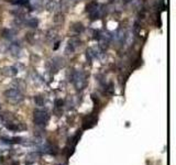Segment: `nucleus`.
Wrapping results in <instances>:
<instances>
[{
    "label": "nucleus",
    "mask_w": 176,
    "mask_h": 165,
    "mask_svg": "<svg viewBox=\"0 0 176 165\" xmlns=\"http://www.w3.org/2000/svg\"><path fill=\"white\" fill-rule=\"evenodd\" d=\"M72 82L74 84V86L76 87V89L81 90L86 87L87 85V79H86V75L84 74V72L81 71H75L73 72L71 76V79Z\"/></svg>",
    "instance_id": "1"
},
{
    "label": "nucleus",
    "mask_w": 176,
    "mask_h": 165,
    "mask_svg": "<svg viewBox=\"0 0 176 165\" xmlns=\"http://www.w3.org/2000/svg\"><path fill=\"white\" fill-rule=\"evenodd\" d=\"M50 115L44 109H35L33 112V121L36 125H44L48 123Z\"/></svg>",
    "instance_id": "2"
},
{
    "label": "nucleus",
    "mask_w": 176,
    "mask_h": 165,
    "mask_svg": "<svg viewBox=\"0 0 176 165\" xmlns=\"http://www.w3.org/2000/svg\"><path fill=\"white\" fill-rule=\"evenodd\" d=\"M5 97L7 98V100H9L12 104H19L23 100V95L21 94V92L18 89H7L5 92Z\"/></svg>",
    "instance_id": "3"
},
{
    "label": "nucleus",
    "mask_w": 176,
    "mask_h": 165,
    "mask_svg": "<svg viewBox=\"0 0 176 165\" xmlns=\"http://www.w3.org/2000/svg\"><path fill=\"white\" fill-rule=\"evenodd\" d=\"M96 123H97V118L89 116V117H87V118L84 120L83 127H84V129H90V128H93Z\"/></svg>",
    "instance_id": "4"
},
{
    "label": "nucleus",
    "mask_w": 176,
    "mask_h": 165,
    "mask_svg": "<svg viewBox=\"0 0 176 165\" xmlns=\"http://www.w3.org/2000/svg\"><path fill=\"white\" fill-rule=\"evenodd\" d=\"M1 73L5 76H14L18 73V71L13 66H7V67H3V68L1 69Z\"/></svg>",
    "instance_id": "5"
},
{
    "label": "nucleus",
    "mask_w": 176,
    "mask_h": 165,
    "mask_svg": "<svg viewBox=\"0 0 176 165\" xmlns=\"http://www.w3.org/2000/svg\"><path fill=\"white\" fill-rule=\"evenodd\" d=\"M1 140L8 144L21 143V138H1Z\"/></svg>",
    "instance_id": "6"
},
{
    "label": "nucleus",
    "mask_w": 176,
    "mask_h": 165,
    "mask_svg": "<svg viewBox=\"0 0 176 165\" xmlns=\"http://www.w3.org/2000/svg\"><path fill=\"white\" fill-rule=\"evenodd\" d=\"M25 24L30 28H36L39 26V20L35 19V18H31V19H29L25 21Z\"/></svg>",
    "instance_id": "7"
},
{
    "label": "nucleus",
    "mask_w": 176,
    "mask_h": 165,
    "mask_svg": "<svg viewBox=\"0 0 176 165\" xmlns=\"http://www.w3.org/2000/svg\"><path fill=\"white\" fill-rule=\"evenodd\" d=\"M72 30L74 31V32H76V33H81V32H84L85 28H84V26L81 23L77 22V23H75L74 26H72Z\"/></svg>",
    "instance_id": "8"
},
{
    "label": "nucleus",
    "mask_w": 176,
    "mask_h": 165,
    "mask_svg": "<svg viewBox=\"0 0 176 165\" xmlns=\"http://www.w3.org/2000/svg\"><path fill=\"white\" fill-rule=\"evenodd\" d=\"M97 8H98V3L96 2V1H91V2H89L86 6V11L90 13V12H93L94 10L97 9Z\"/></svg>",
    "instance_id": "9"
},
{
    "label": "nucleus",
    "mask_w": 176,
    "mask_h": 165,
    "mask_svg": "<svg viewBox=\"0 0 176 165\" xmlns=\"http://www.w3.org/2000/svg\"><path fill=\"white\" fill-rule=\"evenodd\" d=\"M10 51H11V53L13 55H19V53H20V49L18 47V45L17 44H11V46H10Z\"/></svg>",
    "instance_id": "10"
},
{
    "label": "nucleus",
    "mask_w": 176,
    "mask_h": 165,
    "mask_svg": "<svg viewBox=\"0 0 176 165\" xmlns=\"http://www.w3.org/2000/svg\"><path fill=\"white\" fill-rule=\"evenodd\" d=\"M34 102H35L36 106L41 107L44 105V99H43L41 96H36V97H34Z\"/></svg>",
    "instance_id": "11"
},
{
    "label": "nucleus",
    "mask_w": 176,
    "mask_h": 165,
    "mask_svg": "<svg viewBox=\"0 0 176 165\" xmlns=\"http://www.w3.org/2000/svg\"><path fill=\"white\" fill-rule=\"evenodd\" d=\"M99 16H100V13H99V9H95L94 10L93 12H90V18H91V20H96V19H98L99 18Z\"/></svg>",
    "instance_id": "12"
},
{
    "label": "nucleus",
    "mask_w": 176,
    "mask_h": 165,
    "mask_svg": "<svg viewBox=\"0 0 176 165\" xmlns=\"http://www.w3.org/2000/svg\"><path fill=\"white\" fill-rule=\"evenodd\" d=\"M11 2L14 5H26L29 2V0H11Z\"/></svg>",
    "instance_id": "13"
},
{
    "label": "nucleus",
    "mask_w": 176,
    "mask_h": 165,
    "mask_svg": "<svg viewBox=\"0 0 176 165\" xmlns=\"http://www.w3.org/2000/svg\"><path fill=\"white\" fill-rule=\"evenodd\" d=\"M3 36H5L6 39H11L12 38V34H13V33H12V31L11 30H5L3 31Z\"/></svg>",
    "instance_id": "14"
},
{
    "label": "nucleus",
    "mask_w": 176,
    "mask_h": 165,
    "mask_svg": "<svg viewBox=\"0 0 176 165\" xmlns=\"http://www.w3.org/2000/svg\"><path fill=\"white\" fill-rule=\"evenodd\" d=\"M63 104H64V101H63L62 99H56V100H55V106H56L57 108H58V107H62Z\"/></svg>",
    "instance_id": "15"
},
{
    "label": "nucleus",
    "mask_w": 176,
    "mask_h": 165,
    "mask_svg": "<svg viewBox=\"0 0 176 165\" xmlns=\"http://www.w3.org/2000/svg\"><path fill=\"white\" fill-rule=\"evenodd\" d=\"M102 36L100 35V32L99 31H97V32H95V39L96 40H100V39H101Z\"/></svg>",
    "instance_id": "16"
},
{
    "label": "nucleus",
    "mask_w": 176,
    "mask_h": 165,
    "mask_svg": "<svg viewBox=\"0 0 176 165\" xmlns=\"http://www.w3.org/2000/svg\"><path fill=\"white\" fill-rule=\"evenodd\" d=\"M58 46H60V42H56V43H55V45H54V47H53V49H54V50H57V49H58Z\"/></svg>",
    "instance_id": "17"
},
{
    "label": "nucleus",
    "mask_w": 176,
    "mask_h": 165,
    "mask_svg": "<svg viewBox=\"0 0 176 165\" xmlns=\"http://www.w3.org/2000/svg\"><path fill=\"white\" fill-rule=\"evenodd\" d=\"M129 1H131V0H124V2H126V3H127V2H129Z\"/></svg>",
    "instance_id": "18"
}]
</instances>
